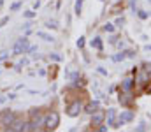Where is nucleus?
Masks as SVG:
<instances>
[{
	"label": "nucleus",
	"instance_id": "obj_6",
	"mask_svg": "<svg viewBox=\"0 0 151 132\" xmlns=\"http://www.w3.org/2000/svg\"><path fill=\"white\" fill-rule=\"evenodd\" d=\"M132 120H134V113H132V111H123V113H119V116L116 118L114 129H119V127H123L125 123H128V122H132Z\"/></svg>",
	"mask_w": 151,
	"mask_h": 132
},
{
	"label": "nucleus",
	"instance_id": "obj_5",
	"mask_svg": "<svg viewBox=\"0 0 151 132\" xmlns=\"http://www.w3.org/2000/svg\"><path fill=\"white\" fill-rule=\"evenodd\" d=\"M5 132H28L27 131V118H23V116L18 113L16 120L11 123V127H9Z\"/></svg>",
	"mask_w": 151,
	"mask_h": 132
},
{
	"label": "nucleus",
	"instance_id": "obj_25",
	"mask_svg": "<svg viewBox=\"0 0 151 132\" xmlns=\"http://www.w3.org/2000/svg\"><path fill=\"white\" fill-rule=\"evenodd\" d=\"M18 99V95L14 93V92H11V93H7V100H16Z\"/></svg>",
	"mask_w": 151,
	"mask_h": 132
},
{
	"label": "nucleus",
	"instance_id": "obj_3",
	"mask_svg": "<svg viewBox=\"0 0 151 132\" xmlns=\"http://www.w3.org/2000/svg\"><path fill=\"white\" fill-rule=\"evenodd\" d=\"M83 99H79V97H76L72 99L69 104H67V107H65V113H67V116H70V118H74L77 116L79 113H83Z\"/></svg>",
	"mask_w": 151,
	"mask_h": 132
},
{
	"label": "nucleus",
	"instance_id": "obj_13",
	"mask_svg": "<svg viewBox=\"0 0 151 132\" xmlns=\"http://www.w3.org/2000/svg\"><path fill=\"white\" fill-rule=\"evenodd\" d=\"M90 44H91V48H95V49H99V51H102V48H104V44H102V39H100V37H93Z\"/></svg>",
	"mask_w": 151,
	"mask_h": 132
},
{
	"label": "nucleus",
	"instance_id": "obj_9",
	"mask_svg": "<svg viewBox=\"0 0 151 132\" xmlns=\"http://www.w3.org/2000/svg\"><path fill=\"white\" fill-rule=\"evenodd\" d=\"M119 104L121 106H132V95H130V92H121L119 93Z\"/></svg>",
	"mask_w": 151,
	"mask_h": 132
},
{
	"label": "nucleus",
	"instance_id": "obj_23",
	"mask_svg": "<svg viewBox=\"0 0 151 132\" xmlns=\"http://www.w3.org/2000/svg\"><path fill=\"white\" fill-rule=\"evenodd\" d=\"M9 56H11V55H9L7 51H4V53H0V62H7V60H9Z\"/></svg>",
	"mask_w": 151,
	"mask_h": 132
},
{
	"label": "nucleus",
	"instance_id": "obj_10",
	"mask_svg": "<svg viewBox=\"0 0 151 132\" xmlns=\"http://www.w3.org/2000/svg\"><path fill=\"white\" fill-rule=\"evenodd\" d=\"M106 120H107V125L109 127H114V123H116V109H107L106 111Z\"/></svg>",
	"mask_w": 151,
	"mask_h": 132
},
{
	"label": "nucleus",
	"instance_id": "obj_7",
	"mask_svg": "<svg viewBox=\"0 0 151 132\" xmlns=\"http://www.w3.org/2000/svg\"><path fill=\"white\" fill-rule=\"evenodd\" d=\"M104 122H106V111H102V109L99 107L97 111L91 113V127H93V129L99 127V125H102Z\"/></svg>",
	"mask_w": 151,
	"mask_h": 132
},
{
	"label": "nucleus",
	"instance_id": "obj_30",
	"mask_svg": "<svg viewBox=\"0 0 151 132\" xmlns=\"http://www.w3.org/2000/svg\"><path fill=\"white\" fill-rule=\"evenodd\" d=\"M97 71H99V72H100V74H104V76H106V74H107V71H106V69H104V67H99V69H97Z\"/></svg>",
	"mask_w": 151,
	"mask_h": 132
},
{
	"label": "nucleus",
	"instance_id": "obj_26",
	"mask_svg": "<svg viewBox=\"0 0 151 132\" xmlns=\"http://www.w3.org/2000/svg\"><path fill=\"white\" fill-rule=\"evenodd\" d=\"M137 14H139L141 19H146V18H148V12H144V11H137Z\"/></svg>",
	"mask_w": 151,
	"mask_h": 132
},
{
	"label": "nucleus",
	"instance_id": "obj_14",
	"mask_svg": "<svg viewBox=\"0 0 151 132\" xmlns=\"http://www.w3.org/2000/svg\"><path fill=\"white\" fill-rule=\"evenodd\" d=\"M44 27L49 28V30H58V21H56V19H47V21L44 23Z\"/></svg>",
	"mask_w": 151,
	"mask_h": 132
},
{
	"label": "nucleus",
	"instance_id": "obj_15",
	"mask_svg": "<svg viewBox=\"0 0 151 132\" xmlns=\"http://www.w3.org/2000/svg\"><path fill=\"white\" fill-rule=\"evenodd\" d=\"M23 2H25V0H16V2H12V4H11V7H9V9H11V12L19 11V9H21V5H23Z\"/></svg>",
	"mask_w": 151,
	"mask_h": 132
},
{
	"label": "nucleus",
	"instance_id": "obj_35",
	"mask_svg": "<svg viewBox=\"0 0 151 132\" xmlns=\"http://www.w3.org/2000/svg\"><path fill=\"white\" fill-rule=\"evenodd\" d=\"M148 2H151V0H148Z\"/></svg>",
	"mask_w": 151,
	"mask_h": 132
},
{
	"label": "nucleus",
	"instance_id": "obj_4",
	"mask_svg": "<svg viewBox=\"0 0 151 132\" xmlns=\"http://www.w3.org/2000/svg\"><path fill=\"white\" fill-rule=\"evenodd\" d=\"M28 48H30V41H28V37L25 35V37H19L14 46H12V51H11V55H14V56H19V55H25L27 51H28Z\"/></svg>",
	"mask_w": 151,
	"mask_h": 132
},
{
	"label": "nucleus",
	"instance_id": "obj_29",
	"mask_svg": "<svg viewBox=\"0 0 151 132\" xmlns=\"http://www.w3.org/2000/svg\"><path fill=\"white\" fill-rule=\"evenodd\" d=\"M39 7H40V0H35V2H34V9L37 11Z\"/></svg>",
	"mask_w": 151,
	"mask_h": 132
},
{
	"label": "nucleus",
	"instance_id": "obj_24",
	"mask_svg": "<svg viewBox=\"0 0 151 132\" xmlns=\"http://www.w3.org/2000/svg\"><path fill=\"white\" fill-rule=\"evenodd\" d=\"M23 67H25V65H23L21 62H18V63L14 65V71H16V72H23Z\"/></svg>",
	"mask_w": 151,
	"mask_h": 132
},
{
	"label": "nucleus",
	"instance_id": "obj_16",
	"mask_svg": "<svg viewBox=\"0 0 151 132\" xmlns=\"http://www.w3.org/2000/svg\"><path fill=\"white\" fill-rule=\"evenodd\" d=\"M83 2H84V0H76V4H74V14H76V16H81V11H83Z\"/></svg>",
	"mask_w": 151,
	"mask_h": 132
},
{
	"label": "nucleus",
	"instance_id": "obj_31",
	"mask_svg": "<svg viewBox=\"0 0 151 132\" xmlns=\"http://www.w3.org/2000/svg\"><path fill=\"white\" fill-rule=\"evenodd\" d=\"M39 76H42V78H44V76H46V69H40V71H39Z\"/></svg>",
	"mask_w": 151,
	"mask_h": 132
},
{
	"label": "nucleus",
	"instance_id": "obj_17",
	"mask_svg": "<svg viewBox=\"0 0 151 132\" xmlns=\"http://www.w3.org/2000/svg\"><path fill=\"white\" fill-rule=\"evenodd\" d=\"M102 30L107 32V34H114V32H116V25H113V23H106V25L102 27Z\"/></svg>",
	"mask_w": 151,
	"mask_h": 132
},
{
	"label": "nucleus",
	"instance_id": "obj_11",
	"mask_svg": "<svg viewBox=\"0 0 151 132\" xmlns=\"http://www.w3.org/2000/svg\"><path fill=\"white\" fill-rule=\"evenodd\" d=\"M134 83H135V79H132V78H127V79L121 83V90H123V92H130V90L134 88Z\"/></svg>",
	"mask_w": 151,
	"mask_h": 132
},
{
	"label": "nucleus",
	"instance_id": "obj_18",
	"mask_svg": "<svg viewBox=\"0 0 151 132\" xmlns=\"http://www.w3.org/2000/svg\"><path fill=\"white\" fill-rule=\"evenodd\" d=\"M35 16H37L35 9H28V11L23 12V18H25V19H32V18H35Z\"/></svg>",
	"mask_w": 151,
	"mask_h": 132
},
{
	"label": "nucleus",
	"instance_id": "obj_32",
	"mask_svg": "<svg viewBox=\"0 0 151 132\" xmlns=\"http://www.w3.org/2000/svg\"><path fill=\"white\" fill-rule=\"evenodd\" d=\"M5 100H7V95H2V97H0V104H4Z\"/></svg>",
	"mask_w": 151,
	"mask_h": 132
},
{
	"label": "nucleus",
	"instance_id": "obj_19",
	"mask_svg": "<svg viewBox=\"0 0 151 132\" xmlns=\"http://www.w3.org/2000/svg\"><path fill=\"white\" fill-rule=\"evenodd\" d=\"M125 58H127V51H121V53H118V55L113 56V62H121V60H125Z\"/></svg>",
	"mask_w": 151,
	"mask_h": 132
},
{
	"label": "nucleus",
	"instance_id": "obj_20",
	"mask_svg": "<svg viewBox=\"0 0 151 132\" xmlns=\"http://www.w3.org/2000/svg\"><path fill=\"white\" fill-rule=\"evenodd\" d=\"M84 44H86V37H84V35H81V37L77 39V43H76V46H77L79 49H83V48H84Z\"/></svg>",
	"mask_w": 151,
	"mask_h": 132
},
{
	"label": "nucleus",
	"instance_id": "obj_36",
	"mask_svg": "<svg viewBox=\"0 0 151 132\" xmlns=\"http://www.w3.org/2000/svg\"><path fill=\"white\" fill-rule=\"evenodd\" d=\"M150 16H151V12H150Z\"/></svg>",
	"mask_w": 151,
	"mask_h": 132
},
{
	"label": "nucleus",
	"instance_id": "obj_21",
	"mask_svg": "<svg viewBox=\"0 0 151 132\" xmlns=\"http://www.w3.org/2000/svg\"><path fill=\"white\" fill-rule=\"evenodd\" d=\"M9 21H11V16H9V14H7V16H4V18L0 19V28H4V27L9 23Z\"/></svg>",
	"mask_w": 151,
	"mask_h": 132
},
{
	"label": "nucleus",
	"instance_id": "obj_8",
	"mask_svg": "<svg viewBox=\"0 0 151 132\" xmlns=\"http://www.w3.org/2000/svg\"><path fill=\"white\" fill-rule=\"evenodd\" d=\"M99 107H100V100H93V99H91V100H88V102L83 106V113L91 115V113H93V111H97Z\"/></svg>",
	"mask_w": 151,
	"mask_h": 132
},
{
	"label": "nucleus",
	"instance_id": "obj_12",
	"mask_svg": "<svg viewBox=\"0 0 151 132\" xmlns=\"http://www.w3.org/2000/svg\"><path fill=\"white\" fill-rule=\"evenodd\" d=\"M37 37L39 39H42V41H46V43H55V41H56L51 34H46V32H40V30L37 32Z\"/></svg>",
	"mask_w": 151,
	"mask_h": 132
},
{
	"label": "nucleus",
	"instance_id": "obj_34",
	"mask_svg": "<svg viewBox=\"0 0 151 132\" xmlns=\"http://www.w3.org/2000/svg\"><path fill=\"white\" fill-rule=\"evenodd\" d=\"M146 49H151V46H146Z\"/></svg>",
	"mask_w": 151,
	"mask_h": 132
},
{
	"label": "nucleus",
	"instance_id": "obj_2",
	"mask_svg": "<svg viewBox=\"0 0 151 132\" xmlns=\"http://www.w3.org/2000/svg\"><path fill=\"white\" fill-rule=\"evenodd\" d=\"M16 116H18V111H14V109L0 111V131H7L11 127V123L16 120Z\"/></svg>",
	"mask_w": 151,
	"mask_h": 132
},
{
	"label": "nucleus",
	"instance_id": "obj_22",
	"mask_svg": "<svg viewBox=\"0 0 151 132\" xmlns=\"http://www.w3.org/2000/svg\"><path fill=\"white\" fill-rule=\"evenodd\" d=\"M49 58H51L53 62H62V56H60L58 53H51V55H49Z\"/></svg>",
	"mask_w": 151,
	"mask_h": 132
},
{
	"label": "nucleus",
	"instance_id": "obj_1",
	"mask_svg": "<svg viewBox=\"0 0 151 132\" xmlns=\"http://www.w3.org/2000/svg\"><path fill=\"white\" fill-rule=\"evenodd\" d=\"M60 122H62V118H60V113L58 111H47L46 115H44V125H42V131H56L58 127H60Z\"/></svg>",
	"mask_w": 151,
	"mask_h": 132
},
{
	"label": "nucleus",
	"instance_id": "obj_33",
	"mask_svg": "<svg viewBox=\"0 0 151 132\" xmlns=\"http://www.w3.org/2000/svg\"><path fill=\"white\" fill-rule=\"evenodd\" d=\"M144 129H146V125H144V123H141V125L137 127V131H144Z\"/></svg>",
	"mask_w": 151,
	"mask_h": 132
},
{
	"label": "nucleus",
	"instance_id": "obj_27",
	"mask_svg": "<svg viewBox=\"0 0 151 132\" xmlns=\"http://www.w3.org/2000/svg\"><path fill=\"white\" fill-rule=\"evenodd\" d=\"M34 51H37V46H35V44H30V48H28L27 53H34Z\"/></svg>",
	"mask_w": 151,
	"mask_h": 132
},
{
	"label": "nucleus",
	"instance_id": "obj_28",
	"mask_svg": "<svg viewBox=\"0 0 151 132\" xmlns=\"http://www.w3.org/2000/svg\"><path fill=\"white\" fill-rule=\"evenodd\" d=\"M123 23H125V19H123V18H118V19H116V27H121Z\"/></svg>",
	"mask_w": 151,
	"mask_h": 132
}]
</instances>
